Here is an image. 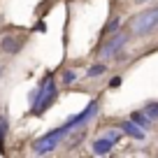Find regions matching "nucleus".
<instances>
[{
    "mask_svg": "<svg viewBox=\"0 0 158 158\" xmlns=\"http://www.w3.org/2000/svg\"><path fill=\"white\" fill-rule=\"evenodd\" d=\"M56 95H58V89H56L54 77H51V72H49L44 79H42V84H40L37 93L33 95V114L47 112V109L51 107V102L56 100Z\"/></svg>",
    "mask_w": 158,
    "mask_h": 158,
    "instance_id": "1",
    "label": "nucleus"
},
{
    "mask_svg": "<svg viewBox=\"0 0 158 158\" xmlns=\"http://www.w3.org/2000/svg\"><path fill=\"white\" fill-rule=\"evenodd\" d=\"M68 133H72V126L65 121L60 128L47 133L44 137H40L37 142L33 144V151H35V153H49V151H54L58 144H63V139H65V135H68Z\"/></svg>",
    "mask_w": 158,
    "mask_h": 158,
    "instance_id": "2",
    "label": "nucleus"
},
{
    "mask_svg": "<svg viewBox=\"0 0 158 158\" xmlns=\"http://www.w3.org/2000/svg\"><path fill=\"white\" fill-rule=\"evenodd\" d=\"M130 33L133 35H139V37H144V35L153 33V30L158 28V7L156 10H149V12H142V14L133 16L128 23Z\"/></svg>",
    "mask_w": 158,
    "mask_h": 158,
    "instance_id": "3",
    "label": "nucleus"
},
{
    "mask_svg": "<svg viewBox=\"0 0 158 158\" xmlns=\"http://www.w3.org/2000/svg\"><path fill=\"white\" fill-rule=\"evenodd\" d=\"M126 42H128V35H123V33H116V35H112V37L105 42L102 47H100V51L98 54L102 56V58H114V56L118 54V51L126 47Z\"/></svg>",
    "mask_w": 158,
    "mask_h": 158,
    "instance_id": "4",
    "label": "nucleus"
},
{
    "mask_svg": "<svg viewBox=\"0 0 158 158\" xmlns=\"http://www.w3.org/2000/svg\"><path fill=\"white\" fill-rule=\"evenodd\" d=\"M95 112H98V102H89V107L84 109V112H79L77 116H72V118H68V123L72 126V130H77V128H81V126L89 121V118H93L95 116Z\"/></svg>",
    "mask_w": 158,
    "mask_h": 158,
    "instance_id": "5",
    "label": "nucleus"
},
{
    "mask_svg": "<svg viewBox=\"0 0 158 158\" xmlns=\"http://www.w3.org/2000/svg\"><path fill=\"white\" fill-rule=\"evenodd\" d=\"M118 128H121V133L130 135L133 139H144V128H139L133 118H130V121H121V123H118Z\"/></svg>",
    "mask_w": 158,
    "mask_h": 158,
    "instance_id": "6",
    "label": "nucleus"
},
{
    "mask_svg": "<svg viewBox=\"0 0 158 158\" xmlns=\"http://www.w3.org/2000/svg\"><path fill=\"white\" fill-rule=\"evenodd\" d=\"M114 139L112 137H107V135H105V137H98L93 142V153H98V156H105V153H109L112 151V147H114Z\"/></svg>",
    "mask_w": 158,
    "mask_h": 158,
    "instance_id": "7",
    "label": "nucleus"
},
{
    "mask_svg": "<svg viewBox=\"0 0 158 158\" xmlns=\"http://www.w3.org/2000/svg\"><path fill=\"white\" fill-rule=\"evenodd\" d=\"M130 118H133V121L139 126V128H144V130H149L153 123H156V121H153V118L149 116V114L144 112V109H142V112H133V114H130Z\"/></svg>",
    "mask_w": 158,
    "mask_h": 158,
    "instance_id": "8",
    "label": "nucleus"
},
{
    "mask_svg": "<svg viewBox=\"0 0 158 158\" xmlns=\"http://www.w3.org/2000/svg\"><path fill=\"white\" fill-rule=\"evenodd\" d=\"M0 49L5 51V54H16V51L21 49V42L16 37H12V35H5L2 42H0Z\"/></svg>",
    "mask_w": 158,
    "mask_h": 158,
    "instance_id": "9",
    "label": "nucleus"
},
{
    "mask_svg": "<svg viewBox=\"0 0 158 158\" xmlns=\"http://www.w3.org/2000/svg\"><path fill=\"white\" fill-rule=\"evenodd\" d=\"M105 63H95V65H91V70H89V77H98V74H105Z\"/></svg>",
    "mask_w": 158,
    "mask_h": 158,
    "instance_id": "10",
    "label": "nucleus"
},
{
    "mask_svg": "<svg viewBox=\"0 0 158 158\" xmlns=\"http://www.w3.org/2000/svg\"><path fill=\"white\" fill-rule=\"evenodd\" d=\"M144 112H147L153 121H158V102H149L147 107H144Z\"/></svg>",
    "mask_w": 158,
    "mask_h": 158,
    "instance_id": "11",
    "label": "nucleus"
},
{
    "mask_svg": "<svg viewBox=\"0 0 158 158\" xmlns=\"http://www.w3.org/2000/svg\"><path fill=\"white\" fill-rule=\"evenodd\" d=\"M118 26H121V21H118V19H112V21L107 23V28L102 30V35H109V33H114V30H118Z\"/></svg>",
    "mask_w": 158,
    "mask_h": 158,
    "instance_id": "12",
    "label": "nucleus"
},
{
    "mask_svg": "<svg viewBox=\"0 0 158 158\" xmlns=\"http://www.w3.org/2000/svg\"><path fill=\"white\" fill-rule=\"evenodd\" d=\"M5 126H7V121L0 118V147H2V142H5Z\"/></svg>",
    "mask_w": 158,
    "mask_h": 158,
    "instance_id": "13",
    "label": "nucleus"
},
{
    "mask_svg": "<svg viewBox=\"0 0 158 158\" xmlns=\"http://www.w3.org/2000/svg\"><path fill=\"white\" fill-rule=\"evenodd\" d=\"M63 81H65V84H70V81H74V72H65Z\"/></svg>",
    "mask_w": 158,
    "mask_h": 158,
    "instance_id": "14",
    "label": "nucleus"
},
{
    "mask_svg": "<svg viewBox=\"0 0 158 158\" xmlns=\"http://www.w3.org/2000/svg\"><path fill=\"white\" fill-rule=\"evenodd\" d=\"M118 84H121V77H114L112 81H109V86H118Z\"/></svg>",
    "mask_w": 158,
    "mask_h": 158,
    "instance_id": "15",
    "label": "nucleus"
}]
</instances>
